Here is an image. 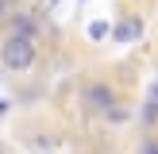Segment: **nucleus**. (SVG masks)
<instances>
[{"instance_id": "obj_4", "label": "nucleus", "mask_w": 158, "mask_h": 154, "mask_svg": "<svg viewBox=\"0 0 158 154\" xmlns=\"http://www.w3.org/2000/svg\"><path fill=\"white\" fill-rule=\"evenodd\" d=\"M158 120V100H147L143 104V123H154Z\"/></svg>"}, {"instance_id": "obj_10", "label": "nucleus", "mask_w": 158, "mask_h": 154, "mask_svg": "<svg viewBox=\"0 0 158 154\" xmlns=\"http://www.w3.org/2000/svg\"><path fill=\"white\" fill-rule=\"evenodd\" d=\"M0 19H4V4H0Z\"/></svg>"}, {"instance_id": "obj_2", "label": "nucleus", "mask_w": 158, "mask_h": 154, "mask_svg": "<svg viewBox=\"0 0 158 154\" xmlns=\"http://www.w3.org/2000/svg\"><path fill=\"white\" fill-rule=\"evenodd\" d=\"M112 31V38L116 43H139L143 38V31H147V23H143V15H123L116 27H108Z\"/></svg>"}, {"instance_id": "obj_5", "label": "nucleus", "mask_w": 158, "mask_h": 154, "mask_svg": "<svg viewBox=\"0 0 158 154\" xmlns=\"http://www.w3.org/2000/svg\"><path fill=\"white\" fill-rule=\"evenodd\" d=\"M104 35H108V23H104V19L89 23V38H104Z\"/></svg>"}, {"instance_id": "obj_6", "label": "nucleus", "mask_w": 158, "mask_h": 154, "mask_svg": "<svg viewBox=\"0 0 158 154\" xmlns=\"http://www.w3.org/2000/svg\"><path fill=\"white\" fill-rule=\"evenodd\" d=\"M139 154H158V143H143V150Z\"/></svg>"}, {"instance_id": "obj_7", "label": "nucleus", "mask_w": 158, "mask_h": 154, "mask_svg": "<svg viewBox=\"0 0 158 154\" xmlns=\"http://www.w3.org/2000/svg\"><path fill=\"white\" fill-rule=\"evenodd\" d=\"M151 100H158V81H154V85H151Z\"/></svg>"}, {"instance_id": "obj_8", "label": "nucleus", "mask_w": 158, "mask_h": 154, "mask_svg": "<svg viewBox=\"0 0 158 154\" xmlns=\"http://www.w3.org/2000/svg\"><path fill=\"white\" fill-rule=\"evenodd\" d=\"M4 112H8V100H0V116H4Z\"/></svg>"}, {"instance_id": "obj_9", "label": "nucleus", "mask_w": 158, "mask_h": 154, "mask_svg": "<svg viewBox=\"0 0 158 154\" xmlns=\"http://www.w3.org/2000/svg\"><path fill=\"white\" fill-rule=\"evenodd\" d=\"M0 154H8V146H4V143H0Z\"/></svg>"}, {"instance_id": "obj_3", "label": "nucleus", "mask_w": 158, "mask_h": 154, "mask_svg": "<svg viewBox=\"0 0 158 154\" xmlns=\"http://www.w3.org/2000/svg\"><path fill=\"white\" fill-rule=\"evenodd\" d=\"M85 100H89L93 108H100V112H108V108L116 104V92H112V85L97 81V85H89V89H85Z\"/></svg>"}, {"instance_id": "obj_1", "label": "nucleus", "mask_w": 158, "mask_h": 154, "mask_svg": "<svg viewBox=\"0 0 158 154\" xmlns=\"http://www.w3.org/2000/svg\"><path fill=\"white\" fill-rule=\"evenodd\" d=\"M0 66L12 69V73H23V69L35 66V43L31 35H12L0 43Z\"/></svg>"}]
</instances>
